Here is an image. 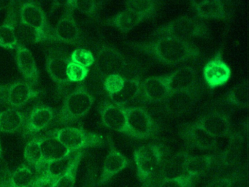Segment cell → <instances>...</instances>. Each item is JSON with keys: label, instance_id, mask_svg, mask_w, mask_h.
I'll return each mask as SVG.
<instances>
[{"label": "cell", "instance_id": "1", "mask_svg": "<svg viewBox=\"0 0 249 187\" xmlns=\"http://www.w3.org/2000/svg\"><path fill=\"white\" fill-rule=\"evenodd\" d=\"M136 46L167 64H180L200 55V51L195 45L187 40L173 37H160L157 40L149 43L138 44Z\"/></svg>", "mask_w": 249, "mask_h": 187}, {"label": "cell", "instance_id": "2", "mask_svg": "<svg viewBox=\"0 0 249 187\" xmlns=\"http://www.w3.org/2000/svg\"><path fill=\"white\" fill-rule=\"evenodd\" d=\"M209 29L205 22L196 18L181 16L168 23L160 26L153 33V36H168L178 39H186L192 38H208Z\"/></svg>", "mask_w": 249, "mask_h": 187}, {"label": "cell", "instance_id": "3", "mask_svg": "<svg viewBox=\"0 0 249 187\" xmlns=\"http://www.w3.org/2000/svg\"><path fill=\"white\" fill-rule=\"evenodd\" d=\"M94 102L93 95L85 86L79 85L65 97L58 122L68 125L78 121L88 113Z\"/></svg>", "mask_w": 249, "mask_h": 187}, {"label": "cell", "instance_id": "4", "mask_svg": "<svg viewBox=\"0 0 249 187\" xmlns=\"http://www.w3.org/2000/svg\"><path fill=\"white\" fill-rule=\"evenodd\" d=\"M164 153V146L155 143L142 145L135 149L133 159L136 166L137 176L141 183L145 184L150 182L162 164Z\"/></svg>", "mask_w": 249, "mask_h": 187}, {"label": "cell", "instance_id": "5", "mask_svg": "<svg viewBox=\"0 0 249 187\" xmlns=\"http://www.w3.org/2000/svg\"><path fill=\"white\" fill-rule=\"evenodd\" d=\"M52 134L72 152L104 146V140L101 135L78 127H65L56 130Z\"/></svg>", "mask_w": 249, "mask_h": 187}, {"label": "cell", "instance_id": "6", "mask_svg": "<svg viewBox=\"0 0 249 187\" xmlns=\"http://www.w3.org/2000/svg\"><path fill=\"white\" fill-rule=\"evenodd\" d=\"M122 108L126 115V126L130 137L147 139L155 134V123L144 108L141 107Z\"/></svg>", "mask_w": 249, "mask_h": 187}, {"label": "cell", "instance_id": "7", "mask_svg": "<svg viewBox=\"0 0 249 187\" xmlns=\"http://www.w3.org/2000/svg\"><path fill=\"white\" fill-rule=\"evenodd\" d=\"M202 73L205 83L212 89L225 84L231 75V69L223 60L221 51L206 63Z\"/></svg>", "mask_w": 249, "mask_h": 187}, {"label": "cell", "instance_id": "8", "mask_svg": "<svg viewBox=\"0 0 249 187\" xmlns=\"http://www.w3.org/2000/svg\"><path fill=\"white\" fill-rule=\"evenodd\" d=\"M97 68L103 76L120 75L126 66V61L122 53L108 45H103L99 51L96 61Z\"/></svg>", "mask_w": 249, "mask_h": 187}, {"label": "cell", "instance_id": "9", "mask_svg": "<svg viewBox=\"0 0 249 187\" xmlns=\"http://www.w3.org/2000/svg\"><path fill=\"white\" fill-rule=\"evenodd\" d=\"M55 42L76 45L81 42L79 28L73 16V10L66 7L53 32Z\"/></svg>", "mask_w": 249, "mask_h": 187}, {"label": "cell", "instance_id": "10", "mask_svg": "<svg viewBox=\"0 0 249 187\" xmlns=\"http://www.w3.org/2000/svg\"><path fill=\"white\" fill-rule=\"evenodd\" d=\"M71 59L59 49H50L46 54V67L52 80L59 87L69 84L67 67Z\"/></svg>", "mask_w": 249, "mask_h": 187}, {"label": "cell", "instance_id": "11", "mask_svg": "<svg viewBox=\"0 0 249 187\" xmlns=\"http://www.w3.org/2000/svg\"><path fill=\"white\" fill-rule=\"evenodd\" d=\"M130 164V161L117 150L112 143L110 151L106 156L97 184L105 185L107 184L115 175L126 169Z\"/></svg>", "mask_w": 249, "mask_h": 187}, {"label": "cell", "instance_id": "12", "mask_svg": "<svg viewBox=\"0 0 249 187\" xmlns=\"http://www.w3.org/2000/svg\"><path fill=\"white\" fill-rule=\"evenodd\" d=\"M16 50V60L20 73L24 76L27 83L32 86H36L38 83L39 71L33 53L25 45L18 42Z\"/></svg>", "mask_w": 249, "mask_h": 187}, {"label": "cell", "instance_id": "13", "mask_svg": "<svg viewBox=\"0 0 249 187\" xmlns=\"http://www.w3.org/2000/svg\"><path fill=\"white\" fill-rule=\"evenodd\" d=\"M56 117L55 111L52 107L40 105L33 108L27 118L25 134L27 135L37 134L49 127Z\"/></svg>", "mask_w": 249, "mask_h": 187}, {"label": "cell", "instance_id": "14", "mask_svg": "<svg viewBox=\"0 0 249 187\" xmlns=\"http://www.w3.org/2000/svg\"><path fill=\"white\" fill-rule=\"evenodd\" d=\"M196 100V92L194 89L172 92L164 99V108L172 115H181L188 112Z\"/></svg>", "mask_w": 249, "mask_h": 187}, {"label": "cell", "instance_id": "15", "mask_svg": "<svg viewBox=\"0 0 249 187\" xmlns=\"http://www.w3.org/2000/svg\"><path fill=\"white\" fill-rule=\"evenodd\" d=\"M20 22L53 35L43 9L33 1H26L21 5Z\"/></svg>", "mask_w": 249, "mask_h": 187}, {"label": "cell", "instance_id": "16", "mask_svg": "<svg viewBox=\"0 0 249 187\" xmlns=\"http://www.w3.org/2000/svg\"><path fill=\"white\" fill-rule=\"evenodd\" d=\"M195 123L216 138L231 135V123L224 114L211 112L201 117Z\"/></svg>", "mask_w": 249, "mask_h": 187}, {"label": "cell", "instance_id": "17", "mask_svg": "<svg viewBox=\"0 0 249 187\" xmlns=\"http://www.w3.org/2000/svg\"><path fill=\"white\" fill-rule=\"evenodd\" d=\"M40 92L36 90L26 81L15 82L8 86L7 101L14 109L22 108L33 98L37 97Z\"/></svg>", "mask_w": 249, "mask_h": 187}, {"label": "cell", "instance_id": "18", "mask_svg": "<svg viewBox=\"0 0 249 187\" xmlns=\"http://www.w3.org/2000/svg\"><path fill=\"white\" fill-rule=\"evenodd\" d=\"M182 136L191 146L201 150L215 149L218 143V138L211 135L196 123L186 127L182 132Z\"/></svg>", "mask_w": 249, "mask_h": 187}, {"label": "cell", "instance_id": "19", "mask_svg": "<svg viewBox=\"0 0 249 187\" xmlns=\"http://www.w3.org/2000/svg\"><path fill=\"white\" fill-rule=\"evenodd\" d=\"M102 122L107 128L129 136L126 118L122 107L106 103L100 110Z\"/></svg>", "mask_w": 249, "mask_h": 187}, {"label": "cell", "instance_id": "20", "mask_svg": "<svg viewBox=\"0 0 249 187\" xmlns=\"http://www.w3.org/2000/svg\"><path fill=\"white\" fill-rule=\"evenodd\" d=\"M43 159L46 164L63 159L72 154V150L65 147L53 134L46 137H37Z\"/></svg>", "mask_w": 249, "mask_h": 187}, {"label": "cell", "instance_id": "21", "mask_svg": "<svg viewBox=\"0 0 249 187\" xmlns=\"http://www.w3.org/2000/svg\"><path fill=\"white\" fill-rule=\"evenodd\" d=\"M167 77L170 92L193 89L197 80L196 70L192 67H181Z\"/></svg>", "mask_w": 249, "mask_h": 187}, {"label": "cell", "instance_id": "22", "mask_svg": "<svg viewBox=\"0 0 249 187\" xmlns=\"http://www.w3.org/2000/svg\"><path fill=\"white\" fill-rule=\"evenodd\" d=\"M141 86L145 98L151 102L164 101L170 93L167 75L148 77L143 80Z\"/></svg>", "mask_w": 249, "mask_h": 187}, {"label": "cell", "instance_id": "23", "mask_svg": "<svg viewBox=\"0 0 249 187\" xmlns=\"http://www.w3.org/2000/svg\"><path fill=\"white\" fill-rule=\"evenodd\" d=\"M16 35L18 43L23 45L40 43L47 41L55 42L53 35L41 29L32 27L20 21L16 25Z\"/></svg>", "mask_w": 249, "mask_h": 187}, {"label": "cell", "instance_id": "24", "mask_svg": "<svg viewBox=\"0 0 249 187\" xmlns=\"http://www.w3.org/2000/svg\"><path fill=\"white\" fill-rule=\"evenodd\" d=\"M192 4L196 15L201 19L226 20L229 18L224 1L221 0L193 1Z\"/></svg>", "mask_w": 249, "mask_h": 187}, {"label": "cell", "instance_id": "25", "mask_svg": "<svg viewBox=\"0 0 249 187\" xmlns=\"http://www.w3.org/2000/svg\"><path fill=\"white\" fill-rule=\"evenodd\" d=\"M217 156L215 155H202V156H190L186 161L185 166V175L192 178H199L206 173L216 162Z\"/></svg>", "mask_w": 249, "mask_h": 187}, {"label": "cell", "instance_id": "26", "mask_svg": "<svg viewBox=\"0 0 249 187\" xmlns=\"http://www.w3.org/2000/svg\"><path fill=\"white\" fill-rule=\"evenodd\" d=\"M27 116L21 111L9 108L0 111V132L15 133L24 128Z\"/></svg>", "mask_w": 249, "mask_h": 187}, {"label": "cell", "instance_id": "27", "mask_svg": "<svg viewBox=\"0 0 249 187\" xmlns=\"http://www.w3.org/2000/svg\"><path fill=\"white\" fill-rule=\"evenodd\" d=\"M17 23V16L14 5L10 9L5 22L0 26V47L7 49H16L18 44L16 35Z\"/></svg>", "mask_w": 249, "mask_h": 187}, {"label": "cell", "instance_id": "28", "mask_svg": "<svg viewBox=\"0 0 249 187\" xmlns=\"http://www.w3.org/2000/svg\"><path fill=\"white\" fill-rule=\"evenodd\" d=\"M189 156L190 154L186 152H180L167 159L161 166L160 181L164 178H176L185 175V166Z\"/></svg>", "mask_w": 249, "mask_h": 187}, {"label": "cell", "instance_id": "29", "mask_svg": "<svg viewBox=\"0 0 249 187\" xmlns=\"http://www.w3.org/2000/svg\"><path fill=\"white\" fill-rule=\"evenodd\" d=\"M140 92L141 83L138 79H126L124 86L120 92L109 96L114 105L124 107V105L133 101L138 96Z\"/></svg>", "mask_w": 249, "mask_h": 187}, {"label": "cell", "instance_id": "30", "mask_svg": "<svg viewBox=\"0 0 249 187\" xmlns=\"http://www.w3.org/2000/svg\"><path fill=\"white\" fill-rule=\"evenodd\" d=\"M143 18L141 17L132 10L125 9L123 11L116 14L110 19V22L113 26L122 32H128L133 29L135 26L143 21Z\"/></svg>", "mask_w": 249, "mask_h": 187}, {"label": "cell", "instance_id": "31", "mask_svg": "<svg viewBox=\"0 0 249 187\" xmlns=\"http://www.w3.org/2000/svg\"><path fill=\"white\" fill-rule=\"evenodd\" d=\"M24 156L26 161L37 172H40L46 168V163L43 159L37 139H33L27 143L24 149Z\"/></svg>", "mask_w": 249, "mask_h": 187}, {"label": "cell", "instance_id": "32", "mask_svg": "<svg viewBox=\"0 0 249 187\" xmlns=\"http://www.w3.org/2000/svg\"><path fill=\"white\" fill-rule=\"evenodd\" d=\"M158 4V1L153 0H132L125 1V7L139 15L145 20L154 16Z\"/></svg>", "mask_w": 249, "mask_h": 187}, {"label": "cell", "instance_id": "33", "mask_svg": "<svg viewBox=\"0 0 249 187\" xmlns=\"http://www.w3.org/2000/svg\"><path fill=\"white\" fill-rule=\"evenodd\" d=\"M226 100L230 105L246 107L249 103V83L243 81L234 86L227 93Z\"/></svg>", "mask_w": 249, "mask_h": 187}, {"label": "cell", "instance_id": "34", "mask_svg": "<svg viewBox=\"0 0 249 187\" xmlns=\"http://www.w3.org/2000/svg\"><path fill=\"white\" fill-rule=\"evenodd\" d=\"M76 153H72L70 156L59 160L53 161L46 164L44 174L49 175L55 180H59L69 169L70 166L73 161Z\"/></svg>", "mask_w": 249, "mask_h": 187}, {"label": "cell", "instance_id": "35", "mask_svg": "<svg viewBox=\"0 0 249 187\" xmlns=\"http://www.w3.org/2000/svg\"><path fill=\"white\" fill-rule=\"evenodd\" d=\"M84 156V151L79 150L75 153V157L68 170L59 178L55 187H74L80 163Z\"/></svg>", "mask_w": 249, "mask_h": 187}, {"label": "cell", "instance_id": "36", "mask_svg": "<svg viewBox=\"0 0 249 187\" xmlns=\"http://www.w3.org/2000/svg\"><path fill=\"white\" fill-rule=\"evenodd\" d=\"M35 181L33 171L27 165H22L18 167L10 179V187H31Z\"/></svg>", "mask_w": 249, "mask_h": 187}, {"label": "cell", "instance_id": "37", "mask_svg": "<svg viewBox=\"0 0 249 187\" xmlns=\"http://www.w3.org/2000/svg\"><path fill=\"white\" fill-rule=\"evenodd\" d=\"M101 4H103V1H89V0H84V1L70 0V1H61V4H63L65 7L73 10H78V11L89 16L95 14Z\"/></svg>", "mask_w": 249, "mask_h": 187}, {"label": "cell", "instance_id": "38", "mask_svg": "<svg viewBox=\"0 0 249 187\" xmlns=\"http://www.w3.org/2000/svg\"><path fill=\"white\" fill-rule=\"evenodd\" d=\"M70 59L82 67L88 68L95 63V58L92 53L85 48H77L71 54Z\"/></svg>", "mask_w": 249, "mask_h": 187}, {"label": "cell", "instance_id": "39", "mask_svg": "<svg viewBox=\"0 0 249 187\" xmlns=\"http://www.w3.org/2000/svg\"><path fill=\"white\" fill-rule=\"evenodd\" d=\"M241 185L239 174L233 173L214 178L203 187H240Z\"/></svg>", "mask_w": 249, "mask_h": 187}, {"label": "cell", "instance_id": "40", "mask_svg": "<svg viewBox=\"0 0 249 187\" xmlns=\"http://www.w3.org/2000/svg\"><path fill=\"white\" fill-rule=\"evenodd\" d=\"M89 74V69L76 63L70 61L67 67V77L70 83H79L84 81Z\"/></svg>", "mask_w": 249, "mask_h": 187}, {"label": "cell", "instance_id": "41", "mask_svg": "<svg viewBox=\"0 0 249 187\" xmlns=\"http://www.w3.org/2000/svg\"><path fill=\"white\" fill-rule=\"evenodd\" d=\"M195 178L183 175L176 178H164L159 183L157 187H192Z\"/></svg>", "mask_w": 249, "mask_h": 187}, {"label": "cell", "instance_id": "42", "mask_svg": "<svg viewBox=\"0 0 249 187\" xmlns=\"http://www.w3.org/2000/svg\"><path fill=\"white\" fill-rule=\"evenodd\" d=\"M125 80L121 75L114 74L106 77L104 80V88L109 96L120 92L124 86Z\"/></svg>", "mask_w": 249, "mask_h": 187}, {"label": "cell", "instance_id": "43", "mask_svg": "<svg viewBox=\"0 0 249 187\" xmlns=\"http://www.w3.org/2000/svg\"><path fill=\"white\" fill-rule=\"evenodd\" d=\"M57 183V180L51 178L49 175L43 173L41 176L35 179L31 187H55Z\"/></svg>", "mask_w": 249, "mask_h": 187}, {"label": "cell", "instance_id": "44", "mask_svg": "<svg viewBox=\"0 0 249 187\" xmlns=\"http://www.w3.org/2000/svg\"><path fill=\"white\" fill-rule=\"evenodd\" d=\"M15 1H5V0H0V10H4L7 7H11L15 4Z\"/></svg>", "mask_w": 249, "mask_h": 187}, {"label": "cell", "instance_id": "45", "mask_svg": "<svg viewBox=\"0 0 249 187\" xmlns=\"http://www.w3.org/2000/svg\"><path fill=\"white\" fill-rule=\"evenodd\" d=\"M8 86H5V85H0V98L3 96L4 94L7 92L8 90Z\"/></svg>", "mask_w": 249, "mask_h": 187}, {"label": "cell", "instance_id": "46", "mask_svg": "<svg viewBox=\"0 0 249 187\" xmlns=\"http://www.w3.org/2000/svg\"><path fill=\"white\" fill-rule=\"evenodd\" d=\"M2 144H1V141H0V159L2 158Z\"/></svg>", "mask_w": 249, "mask_h": 187}, {"label": "cell", "instance_id": "47", "mask_svg": "<svg viewBox=\"0 0 249 187\" xmlns=\"http://www.w3.org/2000/svg\"><path fill=\"white\" fill-rule=\"evenodd\" d=\"M9 187H10V186H9Z\"/></svg>", "mask_w": 249, "mask_h": 187}]
</instances>
